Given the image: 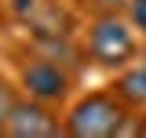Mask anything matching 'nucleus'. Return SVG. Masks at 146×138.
<instances>
[{
  "label": "nucleus",
  "instance_id": "1",
  "mask_svg": "<svg viewBox=\"0 0 146 138\" xmlns=\"http://www.w3.org/2000/svg\"><path fill=\"white\" fill-rule=\"evenodd\" d=\"M128 116H131L128 105L113 91H95V95H84L80 102L70 105L62 127L73 138H117Z\"/></svg>",
  "mask_w": 146,
  "mask_h": 138
},
{
  "label": "nucleus",
  "instance_id": "2",
  "mask_svg": "<svg viewBox=\"0 0 146 138\" xmlns=\"http://www.w3.org/2000/svg\"><path fill=\"white\" fill-rule=\"evenodd\" d=\"M139 51L135 44V33L124 18H117V11H106L99 15L88 26V44H84V55H88L95 66L102 69H124L131 66V58Z\"/></svg>",
  "mask_w": 146,
  "mask_h": 138
},
{
  "label": "nucleus",
  "instance_id": "3",
  "mask_svg": "<svg viewBox=\"0 0 146 138\" xmlns=\"http://www.w3.org/2000/svg\"><path fill=\"white\" fill-rule=\"evenodd\" d=\"M18 84H22V91H26L29 98L48 102V105H58V102L70 98L73 76H70V69L62 66L58 58H51V55H36V58H29V62L22 66Z\"/></svg>",
  "mask_w": 146,
  "mask_h": 138
},
{
  "label": "nucleus",
  "instance_id": "4",
  "mask_svg": "<svg viewBox=\"0 0 146 138\" xmlns=\"http://www.w3.org/2000/svg\"><path fill=\"white\" fill-rule=\"evenodd\" d=\"M11 18L22 22L36 40H66L77 26L58 0H11Z\"/></svg>",
  "mask_w": 146,
  "mask_h": 138
},
{
  "label": "nucleus",
  "instance_id": "5",
  "mask_svg": "<svg viewBox=\"0 0 146 138\" xmlns=\"http://www.w3.org/2000/svg\"><path fill=\"white\" fill-rule=\"evenodd\" d=\"M4 135H11V138H55V135H66V127L51 113L48 102L18 98L11 116H7V124H4Z\"/></svg>",
  "mask_w": 146,
  "mask_h": 138
},
{
  "label": "nucleus",
  "instance_id": "6",
  "mask_svg": "<svg viewBox=\"0 0 146 138\" xmlns=\"http://www.w3.org/2000/svg\"><path fill=\"white\" fill-rule=\"evenodd\" d=\"M113 95H117L128 109H143L146 105V58L124 66V73H121L117 84H113Z\"/></svg>",
  "mask_w": 146,
  "mask_h": 138
},
{
  "label": "nucleus",
  "instance_id": "7",
  "mask_svg": "<svg viewBox=\"0 0 146 138\" xmlns=\"http://www.w3.org/2000/svg\"><path fill=\"white\" fill-rule=\"evenodd\" d=\"M15 102H18L15 87L7 84V80H0V135H4V124H7V116H11V109H15Z\"/></svg>",
  "mask_w": 146,
  "mask_h": 138
},
{
  "label": "nucleus",
  "instance_id": "8",
  "mask_svg": "<svg viewBox=\"0 0 146 138\" xmlns=\"http://www.w3.org/2000/svg\"><path fill=\"white\" fill-rule=\"evenodd\" d=\"M128 22L131 29L146 33V0H128Z\"/></svg>",
  "mask_w": 146,
  "mask_h": 138
},
{
  "label": "nucleus",
  "instance_id": "9",
  "mask_svg": "<svg viewBox=\"0 0 146 138\" xmlns=\"http://www.w3.org/2000/svg\"><path fill=\"white\" fill-rule=\"evenodd\" d=\"M4 26H7V11H4V4H0V33H4Z\"/></svg>",
  "mask_w": 146,
  "mask_h": 138
}]
</instances>
